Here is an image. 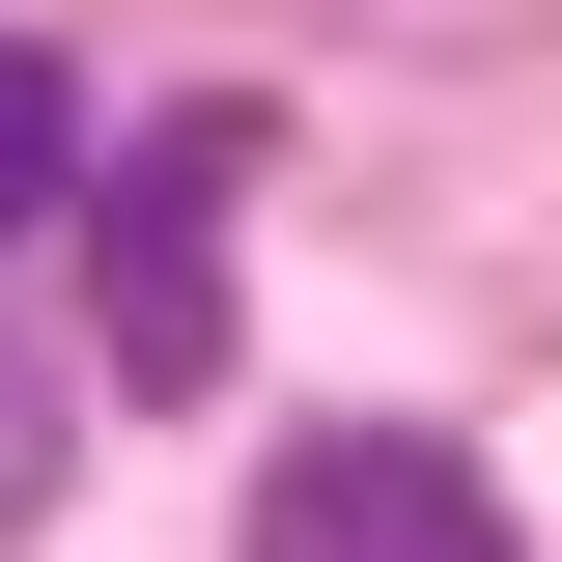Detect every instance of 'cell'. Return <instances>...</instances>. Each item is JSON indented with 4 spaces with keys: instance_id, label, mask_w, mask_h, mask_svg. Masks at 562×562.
<instances>
[{
    "instance_id": "1",
    "label": "cell",
    "mask_w": 562,
    "mask_h": 562,
    "mask_svg": "<svg viewBox=\"0 0 562 562\" xmlns=\"http://www.w3.org/2000/svg\"><path fill=\"white\" fill-rule=\"evenodd\" d=\"M254 169H281L254 85H198V113H140L85 169V366L113 394H225V225H254Z\"/></svg>"
},
{
    "instance_id": "2",
    "label": "cell",
    "mask_w": 562,
    "mask_h": 562,
    "mask_svg": "<svg viewBox=\"0 0 562 562\" xmlns=\"http://www.w3.org/2000/svg\"><path fill=\"white\" fill-rule=\"evenodd\" d=\"M254 562H506V479L450 422H310L254 479Z\"/></svg>"
},
{
    "instance_id": "3",
    "label": "cell",
    "mask_w": 562,
    "mask_h": 562,
    "mask_svg": "<svg viewBox=\"0 0 562 562\" xmlns=\"http://www.w3.org/2000/svg\"><path fill=\"white\" fill-rule=\"evenodd\" d=\"M85 198V85H57V29H0V254Z\"/></svg>"
},
{
    "instance_id": "4",
    "label": "cell",
    "mask_w": 562,
    "mask_h": 562,
    "mask_svg": "<svg viewBox=\"0 0 562 562\" xmlns=\"http://www.w3.org/2000/svg\"><path fill=\"white\" fill-rule=\"evenodd\" d=\"M0 506H57V338H0Z\"/></svg>"
}]
</instances>
